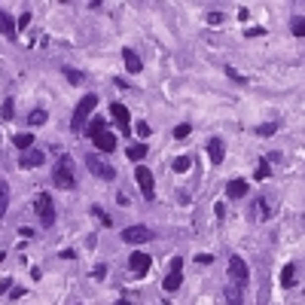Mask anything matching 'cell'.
I'll list each match as a JSON object with an SVG mask.
<instances>
[{
	"instance_id": "cell-1",
	"label": "cell",
	"mask_w": 305,
	"mask_h": 305,
	"mask_svg": "<svg viewBox=\"0 0 305 305\" xmlns=\"http://www.w3.org/2000/svg\"><path fill=\"white\" fill-rule=\"evenodd\" d=\"M95 107H98V95H95V92H92V95H83L80 104H77V110H74V116H70V131H83Z\"/></svg>"
},
{
	"instance_id": "cell-2",
	"label": "cell",
	"mask_w": 305,
	"mask_h": 305,
	"mask_svg": "<svg viewBox=\"0 0 305 305\" xmlns=\"http://www.w3.org/2000/svg\"><path fill=\"white\" fill-rule=\"evenodd\" d=\"M52 180H55V186L61 189H77V174H74V165H70V159L61 156L55 171H52Z\"/></svg>"
},
{
	"instance_id": "cell-3",
	"label": "cell",
	"mask_w": 305,
	"mask_h": 305,
	"mask_svg": "<svg viewBox=\"0 0 305 305\" xmlns=\"http://www.w3.org/2000/svg\"><path fill=\"white\" fill-rule=\"evenodd\" d=\"M134 183H137V189H140V195L143 199H156V186H153V171L147 168V165H137L134 168Z\"/></svg>"
},
{
	"instance_id": "cell-4",
	"label": "cell",
	"mask_w": 305,
	"mask_h": 305,
	"mask_svg": "<svg viewBox=\"0 0 305 305\" xmlns=\"http://www.w3.org/2000/svg\"><path fill=\"white\" fill-rule=\"evenodd\" d=\"M34 208H37V217H40V223H43L46 229L55 223V205H52V195H49V192H40L37 202H34Z\"/></svg>"
},
{
	"instance_id": "cell-5",
	"label": "cell",
	"mask_w": 305,
	"mask_h": 305,
	"mask_svg": "<svg viewBox=\"0 0 305 305\" xmlns=\"http://www.w3.org/2000/svg\"><path fill=\"white\" fill-rule=\"evenodd\" d=\"M86 168L92 171L95 177H101V180H116V168L107 162V159H101V156H88L86 159Z\"/></svg>"
},
{
	"instance_id": "cell-6",
	"label": "cell",
	"mask_w": 305,
	"mask_h": 305,
	"mask_svg": "<svg viewBox=\"0 0 305 305\" xmlns=\"http://www.w3.org/2000/svg\"><path fill=\"white\" fill-rule=\"evenodd\" d=\"M180 284H183V257H174L168 275H165V281H162V287H165L168 293H174V290H180Z\"/></svg>"
},
{
	"instance_id": "cell-7",
	"label": "cell",
	"mask_w": 305,
	"mask_h": 305,
	"mask_svg": "<svg viewBox=\"0 0 305 305\" xmlns=\"http://www.w3.org/2000/svg\"><path fill=\"white\" fill-rule=\"evenodd\" d=\"M229 278L235 281L238 287L250 281V268H247V262H244L241 257H232V260H229Z\"/></svg>"
},
{
	"instance_id": "cell-8",
	"label": "cell",
	"mask_w": 305,
	"mask_h": 305,
	"mask_svg": "<svg viewBox=\"0 0 305 305\" xmlns=\"http://www.w3.org/2000/svg\"><path fill=\"white\" fill-rule=\"evenodd\" d=\"M153 238V232L147 226H129V229H122V241L125 244H143V241H150Z\"/></svg>"
},
{
	"instance_id": "cell-9",
	"label": "cell",
	"mask_w": 305,
	"mask_h": 305,
	"mask_svg": "<svg viewBox=\"0 0 305 305\" xmlns=\"http://www.w3.org/2000/svg\"><path fill=\"white\" fill-rule=\"evenodd\" d=\"M150 265H153V257H150V254H140V250H134V254L129 257V268H131L134 275H140V278L150 272Z\"/></svg>"
},
{
	"instance_id": "cell-10",
	"label": "cell",
	"mask_w": 305,
	"mask_h": 305,
	"mask_svg": "<svg viewBox=\"0 0 305 305\" xmlns=\"http://www.w3.org/2000/svg\"><path fill=\"white\" fill-rule=\"evenodd\" d=\"M110 116L116 119V125H119V131L122 134H129L131 131V119H129V107H125V104H110Z\"/></svg>"
},
{
	"instance_id": "cell-11",
	"label": "cell",
	"mask_w": 305,
	"mask_h": 305,
	"mask_svg": "<svg viewBox=\"0 0 305 305\" xmlns=\"http://www.w3.org/2000/svg\"><path fill=\"white\" fill-rule=\"evenodd\" d=\"M19 22L12 19V12H6V9H0V34H3L6 40H15L19 37V28H15Z\"/></svg>"
},
{
	"instance_id": "cell-12",
	"label": "cell",
	"mask_w": 305,
	"mask_h": 305,
	"mask_svg": "<svg viewBox=\"0 0 305 305\" xmlns=\"http://www.w3.org/2000/svg\"><path fill=\"white\" fill-rule=\"evenodd\" d=\"M92 143H95L101 153H113V150H116V134H113V131H101V134L92 137Z\"/></svg>"
},
{
	"instance_id": "cell-13",
	"label": "cell",
	"mask_w": 305,
	"mask_h": 305,
	"mask_svg": "<svg viewBox=\"0 0 305 305\" xmlns=\"http://www.w3.org/2000/svg\"><path fill=\"white\" fill-rule=\"evenodd\" d=\"M208 156H211L214 165H220L223 156H226V143H223L220 137H211V140H208Z\"/></svg>"
},
{
	"instance_id": "cell-14",
	"label": "cell",
	"mask_w": 305,
	"mask_h": 305,
	"mask_svg": "<svg viewBox=\"0 0 305 305\" xmlns=\"http://www.w3.org/2000/svg\"><path fill=\"white\" fill-rule=\"evenodd\" d=\"M122 61H125V70H129V74H140L143 61H140V55L134 49H122Z\"/></svg>"
},
{
	"instance_id": "cell-15",
	"label": "cell",
	"mask_w": 305,
	"mask_h": 305,
	"mask_svg": "<svg viewBox=\"0 0 305 305\" xmlns=\"http://www.w3.org/2000/svg\"><path fill=\"white\" fill-rule=\"evenodd\" d=\"M226 195H229V199H244V195H247V180H241V177L229 180L226 183Z\"/></svg>"
},
{
	"instance_id": "cell-16",
	"label": "cell",
	"mask_w": 305,
	"mask_h": 305,
	"mask_svg": "<svg viewBox=\"0 0 305 305\" xmlns=\"http://www.w3.org/2000/svg\"><path fill=\"white\" fill-rule=\"evenodd\" d=\"M147 153H150V150H147V143H143V140H140V143H131V147L125 150V156H129L131 162H137V165H140V159H147Z\"/></svg>"
},
{
	"instance_id": "cell-17",
	"label": "cell",
	"mask_w": 305,
	"mask_h": 305,
	"mask_svg": "<svg viewBox=\"0 0 305 305\" xmlns=\"http://www.w3.org/2000/svg\"><path fill=\"white\" fill-rule=\"evenodd\" d=\"M43 165V153L40 150H28L22 156V168H40Z\"/></svg>"
},
{
	"instance_id": "cell-18",
	"label": "cell",
	"mask_w": 305,
	"mask_h": 305,
	"mask_svg": "<svg viewBox=\"0 0 305 305\" xmlns=\"http://www.w3.org/2000/svg\"><path fill=\"white\" fill-rule=\"evenodd\" d=\"M223 296H226L229 305H244V296H241V287L238 284H229L226 290H223Z\"/></svg>"
},
{
	"instance_id": "cell-19",
	"label": "cell",
	"mask_w": 305,
	"mask_h": 305,
	"mask_svg": "<svg viewBox=\"0 0 305 305\" xmlns=\"http://www.w3.org/2000/svg\"><path fill=\"white\" fill-rule=\"evenodd\" d=\"M61 74L67 77V83H74V86H83V83H86V74H83V70H77V67H64Z\"/></svg>"
},
{
	"instance_id": "cell-20",
	"label": "cell",
	"mask_w": 305,
	"mask_h": 305,
	"mask_svg": "<svg viewBox=\"0 0 305 305\" xmlns=\"http://www.w3.org/2000/svg\"><path fill=\"white\" fill-rule=\"evenodd\" d=\"M293 278H296V265L287 262V265L281 268V284H284V287H293Z\"/></svg>"
},
{
	"instance_id": "cell-21",
	"label": "cell",
	"mask_w": 305,
	"mask_h": 305,
	"mask_svg": "<svg viewBox=\"0 0 305 305\" xmlns=\"http://www.w3.org/2000/svg\"><path fill=\"white\" fill-rule=\"evenodd\" d=\"M6 208H9V183L0 180V217H6Z\"/></svg>"
},
{
	"instance_id": "cell-22",
	"label": "cell",
	"mask_w": 305,
	"mask_h": 305,
	"mask_svg": "<svg viewBox=\"0 0 305 305\" xmlns=\"http://www.w3.org/2000/svg\"><path fill=\"white\" fill-rule=\"evenodd\" d=\"M101 131H107V122H104V116H95L92 122H88V137H95Z\"/></svg>"
},
{
	"instance_id": "cell-23",
	"label": "cell",
	"mask_w": 305,
	"mask_h": 305,
	"mask_svg": "<svg viewBox=\"0 0 305 305\" xmlns=\"http://www.w3.org/2000/svg\"><path fill=\"white\" fill-rule=\"evenodd\" d=\"M189 165H192V159H189V156H177L171 168H174L177 174H186V171H189Z\"/></svg>"
},
{
	"instance_id": "cell-24",
	"label": "cell",
	"mask_w": 305,
	"mask_h": 305,
	"mask_svg": "<svg viewBox=\"0 0 305 305\" xmlns=\"http://www.w3.org/2000/svg\"><path fill=\"white\" fill-rule=\"evenodd\" d=\"M12 143H15V147H19V150H31V143H34V134H15L12 137Z\"/></svg>"
},
{
	"instance_id": "cell-25",
	"label": "cell",
	"mask_w": 305,
	"mask_h": 305,
	"mask_svg": "<svg viewBox=\"0 0 305 305\" xmlns=\"http://www.w3.org/2000/svg\"><path fill=\"white\" fill-rule=\"evenodd\" d=\"M290 28H293V37H305V19H302V15H293Z\"/></svg>"
},
{
	"instance_id": "cell-26",
	"label": "cell",
	"mask_w": 305,
	"mask_h": 305,
	"mask_svg": "<svg viewBox=\"0 0 305 305\" xmlns=\"http://www.w3.org/2000/svg\"><path fill=\"white\" fill-rule=\"evenodd\" d=\"M46 119H49L46 110H31V113H28V122H31V125H43Z\"/></svg>"
},
{
	"instance_id": "cell-27",
	"label": "cell",
	"mask_w": 305,
	"mask_h": 305,
	"mask_svg": "<svg viewBox=\"0 0 305 305\" xmlns=\"http://www.w3.org/2000/svg\"><path fill=\"white\" fill-rule=\"evenodd\" d=\"M275 131H278V125H275V122H265V125H260V129H257V134H260V137H272Z\"/></svg>"
},
{
	"instance_id": "cell-28",
	"label": "cell",
	"mask_w": 305,
	"mask_h": 305,
	"mask_svg": "<svg viewBox=\"0 0 305 305\" xmlns=\"http://www.w3.org/2000/svg\"><path fill=\"white\" fill-rule=\"evenodd\" d=\"M226 77H229V80H235L238 86H247V77H244V74H238L235 67H226Z\"/></svg>"
},
{
	"instance_id": "cell-29",
	"label": "cell",
	"mask_w": 305,
	"mask_h": 305,
	"mask_svg": "<svg viewBox=\"0 0 305 305\" xmlns=\"http://www.w3.org/2000/svg\"><path fill=\"white\" fill-rule=\"evenodd\" d=\"M12 113H15V104H12V98H6L3 107H0V116H3V119H12Z\"/></svg>"
},
{
	"instance_id": "cell-30",
	"label": "cell",
	"mask_w": 305,
	"mask_h": 305,
	"mask_svg": "<svg viewBox=\"0 0 305 305\" xmlns=\"http://www.w3.org/2000/svg\"><path fill=\"white\" fill-rule=\"evenodd\" d=\"M268 174H272V165H268V162H260V165H257V174H254V177H257V180H265Z\"/></svg>"
},
{
	"instance_id": "cell-31",
	"label": "cell",
	"mask_w": 305,
	"mask_h": 305,
	"mask_svg": "<svg viewBox=\"0 0 305 305\" xmlns=\"http://www.w3.org/2000/svg\"><path fill=\"white\" fill-rule=\"evenodd\" d=\"M189 134H192V129H189L186 122H180V125L174 129V137H177V140H183V137H189Z\"/></svg>"
},
{
	"instance_id": "cell-32",
	"label": "cell",
	"mask_w": 305,
	"mask_h": 305,
	"mask_svg": "<svg viewBox=\"0 0 305 305\" xmlns=\"http://www.w3.org/2000/svg\"><path fill=\"white\" fill-rule=\"evenodd\" d=\"M92 278H95V281H104V278H107V265H104V262H98V265L92 268Z\"/></svg>"
},
{
	"instance_id": "cell-33",
	"label": "cell",
	"mask_w": 305,
	"mask_h": 305,
	"mask_svg": "<svg viewBox=\"0 0 305 305\" xmlns=\"http://www.w3.org/2000/svg\"><path fill=\"white\" fill-rule=\"evenodd\" d=\"M254 208H257V217H260V220H265V217H268V208H265V199H257V205H254Z\"/></svg>"
},
{
	"instance_id": "cell-34",
	"label": "cell",
	"mask_w": 305,
	"mask_h": 305,
	"mask_svg": "<svg viewBox=\"0 0 305 305\" xmlns=\"http://www.w3.org/2000/svg\"><path fill=\"white\" fill-rule=\"evenodd\" d=\"M92 214H95V217L104 223V226H110V217H107V214H104V208H98V205H92Z\"/></svg>"
},
{
	"instance_id": "cell-35",
	"label": "cell",
	"mask_w": 305,
	"mask_h": 305,
	"mask_svg": "<svg viewBox=\"0 0 305 305\" xmlns=\"http://www.w3.org/2000/svg\"><path fill=\"white\" fill-rule=\"evenodd\" d=\"M208 22H211V25H220V22H223V12H220V9H211V12H208Z\"/></svg>"
},
{
	"instance_id": "cell-36",
	"label": "cell",
	"mask_w": 305,
	"mask_h": 305,
	"mask_svg": "<svg viewBox=\"0 0 305 305\" xmlns=\"http://www.w3.org/2000/svg\"><path fill=\"white\" fill-rule=\"evenodd\" d=\"M28 22H31V12H22V19H19V25H15V28L25 31V28H28Z\"/></svg>"
},
{
	"instance_id": "cell-37",
	"label": "cell",
	"mask_w": 305,
	"mask_h": 305,
	"mask_svg": "<svg viewBox=\"0 0 305 305\" xmlns=\"http://www.w3.org/2000/svg\"><path fill=\"white\" fill-rule=\"evenodd\" d=\"M214 211H217V220H223V217H226V205H223V202L214 205Z\"/></svg>"
},
{
	"instance_id": "cell-38",
	"label": "cell",
	"mask_w": 305,
	"mask_h": 305,
	"mask_svg": "<svg viewBox=\"0 0 305 305\" xmlns=\"http://www.w3.org/2000/svg\"><path fill=\"white\" fill-rule=\"evenodd\" d=\"M247 37H265L262 28H247Z\"/></svg>"
},
{
	"instance_id": "cell-39",
	"label": "cell",
	"mask_w": 305,
	"mask_h": 305,
	"mask_svg": "<svg viewBox=\"0 0 305 305\" xmlns=\"http://www.w3.org/2000/svg\"><path fill=\"white\" fill-rule=\"evenodd\" d=\"M137 134L147 137V134H150V125H147V122H137Z\"/></svg>"
},
{
	"instance_id": "cell-40",
	"label": "cell",
	"mask_w": 305,
	"mask_h": 305,
	"mask_svg": "<svg viewBox=\"0 0 305 305\" xmlns=\"http://www.w3.org/2000/svg\"><path fill=\"white\" fill-rule=\"evenodd\" d=\"M6 290H12V278H3V281H0V293H6Z\"/></svg>"
},
{
	"instance_id": "cell-41",
	"label": "cell",
	"mask_w": 305,
	"mask_h": 305,
	"mask_svg": "<svg viewBox=\"0 0 305 305\" xmlns=\"http://www.w3.org/2000/svg\"><path fill=\"white\" fill-rule=\"evenodd\" d=\"M195 262H202V265H208V262H214V257H211V254H199V257H195Z\"/></svg>"
},
{
	"instance_id": "cell-42",
	"label": "cell",
	"mask_w": 305,
	"mask_h": 305,
	"mask_svg": "<svg viewBox=\"0 0 305 305\" xmlns=\"http://www.w3.org/2000/svg\"><path fill=\"white\" fill-rule=\"evenodd\" d=\"M9 296H12V299H22V296H25V290H22V287H12Z\"/></svg>"
},
{
	"instance_id": "cell-43",
	"label": "cell",
	"mask_w": 305,
	"mask_h": 305,
	"mask_svg": "<svg viewBox=\"0 0 305 305\" xmlns=\"http://www.w3.org/2000/svg\"><path fill=\"white\" fill-rule=\"evenodd\" d=\"M116 305H131V302H129V299H119V302H116Z\"/></svg>"
},
{
	"instance_id": "cell-44",
	"label": "cell",
	"mask_w": 305,
	"mask_h": 305,
	"mask_svg": "<svg viewBox=\"0 0 305 305\" xmlns=\"http://www.w3.org/2000/svg\"><path fill=\"white\" fill-rule=\"evenodd\" d=\"M0 262H3V254H0Z\"/></svg>"
}]
</instances>
